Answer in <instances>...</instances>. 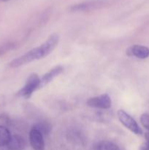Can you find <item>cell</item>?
Here are the masks:
<instances>
[{"instance_id":"obj_14","label":"cell","mask_w":149,"mask_h":150,"mask_svg":"<svg viewBox=\"0 0 149 150\" xmlns=\"http://www.w3.org/2000/svg\"><path fill=\"white\" fill-rule=\"evenodd\" d=\"M145 142L140 146V150H149V133H146L145 134Z\"/></svg>"},{"instance_id":"obj_8","label":"cell","mask_w":149,"mask_h":150,"mask_svg":"<svg viewBox=\"0 0 149 150\" xmlns=\"http://www.w3.org/2000/svg\"><path fill=\"white\" fill-rule=\"evenodd\" d=\"M104 1L102 0H93V1H86L81 4H76L71 7L72 11H87V10H93L97 8L103 4Z\"/></svg>"},{"instance_id":"obj_9","label":"cell","mask_w":149,"mask_h":150,"mask_svg":"<svg viewBox=\"0 0 149 150\" xmlns=\"http://www.w3.org/2000/svg\"><path fill=\"white\" fill-rule=\"evenodd\" d=\"M7 147L8 150H23L26 147V142L20 135H13L11 136Z\"/></svg>"},{"instance_id":"obj_1","label":"cell","mask_w":149,"mask_h":150,"mask_svg":"<svg viewBox=\"0 0 149 150\" xmlns=\"http://www.w3.org/2000/svg\"><path fill=\"white\" fill-rule=\"evenodd\" d=\"M58 40H59V38L58 35L52 34L40 46L32 48V50L26 52L23 55L13 60L10 63V67L15 68V67H18L20 66L30 63L31 62H33L34 60L41 59L47 57L53 51L54 48L58 45Z\"/></svg>"},{"instance_id":"obj_3","label":"cell","mask_w":149,"mask_h":150,"mask_svg":"<svg viewBox=\"0 0 149 150\" xmlns=\"http://www.w3.org/2000/svg\"><path fill=\"white\" fill-rule=\"evenodd\" d=\"M117 114H118V117L120 122L124 127H127V129H129L130 131L134 133V134L142 135L143 131H142L141 128L138 125L137 122L131 116L129 115L124 110H119Z\"/></svg>"},{"instance_id":"obj_12","label":"cell","mask_w":149,"mask_h":150,"mask_svg":"<svg viewBox=\"0 0 149 150\" xmlns=\"http://www.w3.org/2000/svg\"><path fill=\"white\" fill-rule=\"evenodd\" d=\"M33 127H34L37 130H39L42 135L48 134L51 130V125L48 122H45L37 123V124L35 125Z\"/></svg>"},{"instance_id":"obj_10","label":"cell","mask_w":149,"mask_h":150,"mask_svg":"<svg viewBox=\"0 0 149 150\" xmlns=\"http://www.w3.org/2000/svg\"><path fill=\"white\" fill-rule=\"evenodd\" d=\"M10 138L11 134L10 130L4 126L0 125V147L7 146Z\"/></svg>"},{"instance_id":"obj_5","label":"cell","mask_w":149,"mask_h":150,"mask_svg":"<svg viewBox=\"0 0 149 150\" xmlns=\"http://www.w3.org/2000/svg\"><path fill=\"white\" fill-rule=\"evenodd\" d=\"M29 142L34 150H45L43 135L34 127L29 133Z\"/></svg>"},{"instance_id":"obj_7","label":"cell","mask_w":149,"mask_h":150,"mask_svg":"<svg viewBox=\"0 0 149 150\" xmlns=\"http://www.w3.org/2000/svg\"><path fill=\"white\" fill-rule=\"evenodd\" d=\"M63 70H64L63 67H61V66L60 65H58L56 66V67L51 69L50 71H48V73H45V75H43L42 77L40 79L39 88L43 87L44 86H45V85L49 83L51 81H52L56 77H57L58 75H60L61 73H62Z\"/></svg>"},{"instance_id":"obj_15","label":"cell","mask_w":149,"mask_h":150,"mask_svg":"<svg viewBox=\"0 0 149 150\" xmlns=\"http://www.w3.org/2000/svg\"><path fill=\"white\" fill-rule=\"evenodd\" d=\"M1 1H8V0H1Z\"/></svg>"},{"instance_id":"obj_4","label":"cell","mask_w":149,"mask_h":150,"mask_svg":"<svg viewBox=\"0 0 149 150\" xmlns=\"http://www.w3.org/2000/svg\"><path fill=\"white\" fill-rule=\"evenodd\" d=\"M88 106L99 109H108L111 107L112 101L110 98L107 94L89 98L86 102Z\"/></svg>"},{"instance_id":"obj_2","label":"cell","mask_w":149,"mask_h":150,"mask_svg":"<svg viewBox=\"0 0 149 150\" xmlns=\"http://www.w3.org/2000/svg\"><path fill=\"white\" fill-rule=\"evenodd\" d=\"M39 84L40 79L38 75L36 73H32L29 76L23 87L18 92L17 95L25 98H30L35 90L39 89Z\"/></svg>"},{"instance_id":"obj_6","label":"cell","mask_w":149,"mask_h":150,"mask_svg":"<svg viewBox=\"0 0 149 150\" xmlns=\"http://www.w3.org/2000/svg\"><path fill=\"white\" fill-rule=\"evenodd\" d=\"M127 54L129 57H134L144 59L149 57V48L141 45H134L127 49Z\"/></svg>"},{"instance_id":"obj_13","label":"cell","mask_w":149,"mask_h":150,"mask_svg":"<svg viewBox=\"0 0 149 150\" xmlns=\"http://www.w3.org/2000/svg\"><path fill=\"white\" fill-rule=\"evenodd\" d=\"M140 122L145 128L149 130V114H143L140 117Z\"/></svg>"},{"instance_id":"obj_11","label":"cell","mask_w":149,"mask_h":150,"mask_svg":"<svg viewBox=\"0 0 149 150\" xmlns=\"http://www.w3.org/2000/svg\"><path fill=\"white\" fill-rule=\"evenodd\" d=\"M95 150H120V149L112 142L108 141H101L96 144Z\"/></svg>"}]
</instances>
